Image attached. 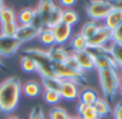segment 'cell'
Instances as JSON below:
<instances>
[{
    "label": "cell",
    "mask_w": 122,
    "mask_h": 119,
    "mask_svg": "<svg viewBox=\"0 0 122 119\" xmlns=\"http://www.w3.org/2000/svg\"><path fill=\"white\" fill-rule=\"evenodd\" d=\"M21 91L28 98H36L41 93V86L36 82L30 81L24 85V87L21 88Z\"/></svg>",
    "instance_id": "cell-19"
},
{
    "label": "cell",
    "mask_w": 122,
    "mask_h": 119,
    "mask_svg": "<svg viewBox=\"0 0 122 119\" xmlns=\"http://www.w3.org/2000/svg\"><path fill=\"white\" fill-rule=\"evenodd\" d=\"M71 46L73 48V52H80L88 49V40L82 34L77 33L72 38Z\"/></svg>",
    "instance_id": "cell-20"
},
{
    "label": "cell",
    "mask_w": 122,
    "mask_h": 119,
    "mask_svg": "<svg viewBox=\"0 0 122 119\" xmlns=\"http://www.w3.org/2000/svg\"><path fill=\"white\" fill-rule=\"evenodd\" d=\"M43 99L48 104H57L61 100V96L59 91H54V90H44L43 92Z\"/></svg>",
    "instance_id": "cell-29"
},
{
    "label": "cell",
    "mask_w": 122,
    "mask_h": 119,
    "mask_svg": "<svg viewBox=\"0 0 122 119\" xmlns=\"http://www.w3.org/2000/svg\"><path fill=\"white\" fill-rule=\"evenodd\" d=\"M99 81L105 100H112L120 87V76L116 70L99 71Z\"/></svg>",
    "instance_id": "cell-2"
},
{
    "label": "cell",
    "mask_w": 122,
    "mask_h": 119,
    "mask_svg": "<svg viewBox=\"0 0 122 119\" xmlns=\"http://www.w3.org/2000/svg\"><path fill=\"white\" fill-rule=\"evenodd\" d=\"M49 119H70V115L62 107H54L49 112Z\"/></svg>",
    "instance_id": "cell-31"
},
{
    "label": "cell",
    "mask_w": 122,
    "mask_h": 119,
    "mask_svg": "<svg viewBox=\"0 0 122 119\" xmlns=\"http://www.w3.org/2000/svg\"><path fill=\"white\" fill-rule=\"evenodd\" d=\"M6 119H20V118H18V117H16V116H11V117H8Z\"/></svg>",
    "instance_id": "cell-44"
},
{
    "label": "cell",
    "mask_w": 122,
    "mask_h": 119,
    "mask_svg": "<svg viewBox=\"0 0 122 119\" xmlns=\"http://www.w3.org/2000/svg\"><path fill=\"white\" fill-rule=\"evenodd\" d=\"M59 93L61 99L66 101H74L76 99H79V84L74 81H61V86L59 89Z\"/></svg>",
    "instance_id": "cell-6"
},
{
    "label": "cell",
    "mask_w": 122,
    "mask_h": 119,
    "mask_svg": "<svg viewBox=\"0 0 122 119\" xmlns=\"http://www.w3.org/2000/svg\"><path fill=\"white\" fill-rule=\"evenodd\" d=\"M86 106H87V104H85V103H82V102L78 103V106H77V114H78V116L81 115V113L84 112V109H86Z\"/></svg>",
    "instance_id": "cell-39"
},
{
    "label": "cell",
    "mask_w": 122,
    "mask_h": 119,
    "mask_svg": "<svg viewBox=\"0 0 122 119\" xmlns=\"http://www.w3.org/2000/svg\"><path fill=\"white\" fill-rule=\"evenodd\" d=\"M100 28V25L97 24V21H89L87 23H85L82 25L81 29H80V34L85 36V38L88 40L89 38L93 36L95 32L97 31V29Z\"/></svg>",
    "instance_id": "cell-22"
},
{
    "label": "cell",
    "mask_w": 122,
    "mask_h": 119,
    "mask_svg": "<svg viewBox=\"0 0 122 119\" xmlns=\"http://www.w3.org/2000/svg\"><path fill=\"white\" fill-rule=\"evenodd\" d=\"M21 94V84L18 77L12 76L0 84V112L11 114L16 109Z\"/></svg>",
    "instance_id": "cell-1"
},
{
    "label": "cell",
    "mask_w": 122,
    "mask_h": 119,
    "mask_svg": "<svg viewBox=\"0 0 122 119\" xmlns=\"http://www.w3.org/2000/svg\"><path fill=\"white\" fill-rule=\"evenodd\" d=\"M109 48H110V56L117 63L118 68L122 69V44L112 42Z\"/></svg>",
    "instance_id": "cell-25"
},
{
    "label": "cell",
    "mask_w": 122,
    "mask_h": 119,
    "mask_svg": "<svg viewBox=\"0 0 122 119\" xmlns=\"http://www.w3.org/2000/svg\"><path fill=\"white\" fill-rule=\"evenodd\" d=\"M73 55L75 56L76 60H77L79 68L82 72H88V71H92L95 69L94 67V59L95 56L92 53L86 49V51H80V52H73Z\"/></svg>",
    "instance_id": "cell-8"
},
{
    "label": "cell",
    "mask_w": 122,
    "mask_h": 119,
    "mask_svg": "<svg viewBox=\"0 0 122 119\" xmlns=\"http://www.w3.org/2000/svg\"><path fill=\"white\" fill-rule=\"evenodd\" d=\"M114 119H122V102H119L118 104L115 106Z\"/></svg>",
    "instance_id": "cell-37"
},
{
    "label": "cell",
    "mask_w": 122,
    "mask_h": 119,
    "mask_svg": "<svg viewBox=\"0 0 122 119\" xmlns=\"http://www.w3.org/2000/svg\"><path fill=\"white\" fill-rule=\"evenodd\" d=\"M94 119H101V118H100V117H97V118H94Z\"/></svg>",
    "instance_id": "cell-47"
},
{
    "label": "cell",
    "mask_w": 122,
    "mask_h": 119,
    "mask_svg": "<svg viewBox=\"0 0 122 119\" xmlns=\"http://www.w3.org/2000/svg\"><path fill=\"white\" fill-rule=\"evenodd\" d=\"M21 43L16 38H10L0 34V56L2 57H11L15 55Z\"/></svg>",
    "instance_id": "cell-7"
},
{
    "label": "cell",
    "mask_w": 122,
    "mask_h": 119,
    "mask_svg": "<svg viewBox=\"0 0 122 119\" xmlns=\"http://www.w3.org/2000/svg\"><path fill=\"white\" fill-rule=\"evenodd\" d=\"M55 3L51 0H43V1H40L38 4V8L36 9V12L39 13V15L42 18V21L44 24V26L46 27L47 23H48V19L51 17V14L53 12V10L55 9Z\"/></svg>",
    "instance_id": "cell-14"
},
{
    "label": "cell",
    "mask_w": 122,
    "mask_h": 119,
    "mask_svg": "<svg viewBox=\"0 0 122 119\" xmlns=\"http://www.w3.org/2000/svg\"><path fill=\"white\" fill-rule=\"evenodd\" d=\"M60 3L64 6H72L76 3V1L75 0H62V1H60Z\"/></svg>",
    "instance_id": "cell-40"
},
{
    "label": "cell",
    "mask_w": 122,
    "mask_h": 119,
    "mask_svg": "<svg viewBox=\"0 0 122 119\" xmlns=\"http://www.w3.org/2000/svg\"><path fill=\"white\" fill-rule=\"evenodd\" d=\"M120 88H122V76L120 77Z\"/></svg>",
    "instance_id": "cell-45"
},
{
    "label": "cell",
    "mask_w": 122,
    "mask_h": 119,
    "mask_svg": "<svg viewBox=\"0 0 122 119\" xmlns=\"http://www.w3.org/2000/svg\"><path fill=\"white\" fill-rule=\"evenodd\" d=\"M33 15H34V10H32L30 8H25L19 11V13L16 15V23L18 24V26L31 25Z\"/></svg>",
    "instance_id": "cell-16"
},
{
    "label": "cell",
    "mask_w": 122,
    "mask_h": 119,
    "mask_svg": "<svg viewBox=\"0 0 122 119\" xmlns=\"http://www.w3.org/2000/svg\"><path fill=\"white\" fill-rule=\"evenodd\" d=\"M3 8H4V3H3V1H1V0H0V11H1Z\"/></svg>",
    "instance_id": "cell-43"
},
{
    "label": "cell",
    "mask_w": 122,
    "mask_h": 119,
    "mask_svg": "<svg viewBox=\"0 0 122 119\" xmlns=\"http://www.w3.org/2000/svg\"><path fill=\"white\" fill-rule=\"evenodd\" d=\"M120 24H122V11L112 9L109 14L104 19V26L109 30H115Z\"/></svg>",
    "instance_id": "cell-15"
},
{
    "label": "cell",
    "mask_w": 122,
    "mask_h": 119,
    "mask_svg": "<svg viewBox=\"0 0 122 119\" xmlns=\"http://www.w3.org/2000/svg\"><path fill=\"white\" fill-rule=\"evenodd\" d=\"M70 119H81L79 116H70Z\"/></svg>",
    "instance_id": "cell-42"
},
{
    "label": "cell",
    "mask_w": 122,
    "mask_h": 119,
    "mask_svg": "<svg viewBox=\"0 0 122 119\" xmlns=\"http://www.w3.org/2000/svg\"><path fill=\"white\" fill-rule=\"evenodd\" d=\"M39 33H40V32L36 29H34L31 25L19 26L15 38L20 43H25V42H28V41L33 40L34 38H36V36H39Z\"/></svg>",
    "instance_id": "cell-12"
},
{
    "label": "cell",
    "mask_w": 122,
    "mask_h": 119,
    "mask_svg": "<svg viewBox=\"0 0 122 119\" xmlns=\"http://www.w3.org/2000/svg\"><path fill=\"white\" fill-rule=\"evenodd\" d=\"M64 63L66 64V66L69 67V68L73 69V70L81 71V70H80V68H79V64H78L77 60H76V58H75V56L73 55V53H72V54H70L69 58H67V59H66V61H65Z\"/></svg>",
    "instance_id": "cell-34"
},
{
    "label": "cell",
    "mask_w": 122,
    "mask_h": 119,
    "mask_svg": "<svg viewBox=\"0 0 122 119\" xmlns=\"http://www.w3.org/2000/svg\"><path fill=\"white\" fill-rule=\"evenodd\" d=\"M79 21V16H78L77 12H75L72 9H66V10L62 11V23L66 24L69 26H74L75 24L78 23Z\"/></svg>",
    "instance_id": "cell-24"
},
{
    "label": "cell",
    "mask_w": 122,
    "mask_h": 119,
    "mask_svg": "<svg viewBox=\"0 0 122 119\" xmlns=\"http://www.w3.org/2000/svg\"><path fill=\"white\" fill-rule=\"evenodd\" d=\"M112 5V9L118 11H122V0H116V1H112L110 2Z\"/></svg>",
    "instance_id": "cell-38"
},
{
    "label": "cell",
    "mask_w": 122,
    "mask_h": 119,
    "mask_svg": "<svg viewBox=\"0 0 122 119\" xmlns=\"http://www.w3.org/2000/svg\"><path fill=\"white\" fill-rule=\"evenodd\" d=\"M20 66L25 72L27 73H32L36 71V63L32 58L28 57V56H23L20 61Z\"/></svg>",
    "instance_id": "cell-30"
},
{
    "label": "cell",
    "mask_w": 122,
    "mask_h": 119,
    "mask_svg": "<svg viewBox=\"0 0 122 119\" xmlns=\"http://www.w3.org/2000/svg\"><path fill=\"white\" fill-rule=\"evenodd\" d=\"M0 70H1V71H4V72H6V71H8V69H6L5 67H4L3 62H2L1 60H0Z\"/></svg>",
    "instance_id": "cell-41"
},
{
    "label": "cell",
    "mask_w": 122,
    "mask_h": 119,
    "mask_svg": "<svg viewBox=\"0 0 122 119\" xmlns=\"http://www.w3.org/2000/svg\"><path fill=\"white\" fill-rule=\"evenodd\" d=\"M94 67L99 71H105V70H116L118 71V66L112 59L110 55H100L95 56L94 59Z\"/></svg>",
    "instance_id": "cell-11"
},
{
    "label": "cell",
    "mask_w": 122,
    "mask_h": 119,
    "mask_svg": "<svg viewBox=\"0 0 122 119\" xmlns=\"http://www.w3.org/2000/svg\"><path fill=\"white\" fill-rule=\"evenodd\" d=\"M79 117H81V119H94L99 117V116H97L93 105H87L86 109H84V112L81 113V115Z\"/></svg>",
    "instance_id": "cell-32"
},
{
    "label": "cell",
    "mask_w": 122,
    "mask_h": 119,
    "mask_svg": "<svg viewBox=\"0 0 122 119\" xmlns=\"http://www.w3.org/2000/svg\"><path fill=\"white\" fill-rule=\"evenodd\" d=\"M16 21V13L10 6H5L0 11V23L6 24V23H15Z\"/></svg>",
    "instance_id": "cell-23"
},
{
    "label": "cell",
    "mask_w": 122,
    "mask_h": 119,
    "mask_svg": "<svg viewBox=\"0 0 122 119\" xmlns=\"http://www.w3.org/2000/svg\"><path fill=\"white\" fill-rule=\"evenodd\" d=\"M112 41L115 43H120V44H122V24H120L115 30H112Z\"/></svg>",
    "instance_id": "cell-36"
},
{
    "label": "cell",
    "mask_w": 122,
    "mask_h": 119,
    "mask_svg": "<svg viewBox=\"0 0 122 119\" xmlns=\"http://www.w3.org/2000/svg\"><path fill=\"white\" fill-rule=\"evenodd\" d=\"M39 40L42 44L46 45V46H54L56 45V42H55V36H54V32H53V29L51 28H43L42 30L40 31L38 36Z\"/></svg>",
    "instance_id": "cell-18"
},
{
    "label": "cell",
    "mask_w": 122,
    "mask_h": 119,
    "mask_svg": "<svg viewBox=\"0 0 122 119\" xmlns=\"http://www.w3.org/2000/svg\"><path fill=\"white\" fill-rule=\"evenodd\" d=\"M87 14L92 21H97L105 19L106 16L109 14L112 10V5L110 1H104V0H95L91 1L87 5Z\"/></svg>",
    "instance_id": "cell-3"
},
{
    "label": "cell",
    "mask_w": 122,
    "mask_h": 119,
    "mask_svg": "<svg viewBox=\"0 0 122 119\" xmlns=\"http://www.w3.org/2000/svg\"><path fill=\"white\" fill-rule=\"evenodd\" d=\"M24 56H28V57L32 58L36 63V68L45 66H51L53 62L49 59L48 53L46 51H43L40 48H27L23 52Z\"/></svg>",
    "instance_id": "cell-9"
},
{
    "label": "cell",
    "mask_w": 122,
    "mask_h": 119,
    "mask_svg": "<svg viewBox=\"0 0 122 119\" xmlns=\"http://www.w3.org/2000/svg\"><path fill=\"white\" fill-rule=\"evenodd\" d=\"M42 84L45 90L59 91L61 86V79L58 77H42Z\"/></svg>",
    "instance_id": "cell-28"
},
{
    "label": "cell",
    "mask_w": 122,
    "mask_h": 119,
    "mask_svg": "<svg viewBox=\"0 0 122 119\" xmlns=\"http://www.w3.org/2000/svg\"><path fill=\"white\" fill-rule=\"evenodd\" d=\"M120 92H121V96H122V88H120Z\"/></svg>",
    "instance_id": "cell-46"
},
{
    "label": "cell",
    "mask_w": 122,
    "mask_h": 119,
    "mask_svg": "<svg viewBox=\"0 0 122 119\" xmlns=\"http://www.w3.org/2000/svg\"><path fill=\"white\" fill-rule=\"evenodd\" d=\"M29 119H45L44 117V113L42 111V107L41 106H34L32 109L31 113H30Z\"/></svg>",
    "instance_id": "cell-35"
},
{
    "label": "cell",
    "mask_w": 122,
    "mask_h": 119,
    "mask_svg": "<svg viewBox=\"0 0 122 119\" xmlns=\"http://www.w3.org/2000/svg\"><path fill=\"white\" fill-rule=\"evenodd\" d=\"M97 99V92L92 88H85L79 93V102H82L87 105H93Z\"/></svg>",
    "instance_id": "cell-17"
},
{
    "label": "cell",
    "mask_w": 122,
    "mask_h": 119,
    "mask_svg": "<svg viewBox=\"0 0 122 119\" xmlns=\"http://www.w3.org/2000/svg\"><path fill=\"white\" fill-rule=\"evenodd\" d=\"M31 26L34 29L38 30L39 32H40L43 28H45L44 24H43V21H42V18H41V16L39 15V13L36 12V10H34V15H33V18H32V21H31Z\"/></svg>",
    "instance_id": "cell-33"
},
{
    "label": "cell",
    "mask_w": 122,
    "mask_h": 119,
    "mask_svg": "<svg viewBox=\"0 0 122 119\" xmlns=\"http://www.w3.org/2000/svg\"><path fill=\"white\" fill-rule=\"evenodd\" d=\"M62 9L60 8V6H55V9L53 10V12H51V17H49L48 19V23H47V28H51V29H53L55 26H57L58 24H60L61 21H62Z\"/></svg>",
    "instance_id": "cell-27"
},
{
    "label": "cell",
    "mask_w": 122,
    "mask_h": 119,
    "mask_svg": "<svg viewBox=\"0 0 122 119\" xmlns=\"http://www.w3.org/2000/svg\"><path fill=\"white\" fill-rule=\"evenodd\" d=\"M18 24L15 23H6L1 24L0 25V31H1V36H10V38H15L16 32L18 30Z\"/></svg>",
    "instance_id": "cell-26"
},
{
    "label": "cell",
    "mask_w": 122,
    "mask_h": 119,
    "mask_svg": "<svg viewBox=\"0 0 122 119\" xmlns=\"http://www.w3.org/2000/svg\"><path fill=\"white\" fill-rule=\"evenodd\" d=\"M112 31L106 28L105 26H100L97 31L93 34L91 38L88 39V48H95V47H102L107 42L112 41Z\"/></svg>",
    "instance_id": "cell-5"
},
{
    "label": "cell",
    "mask_w": 122,
    "mask_h": 119,
    "mask_svg": "<svg viewBox=\"0 0 122 119\" xmlns=\"http://www.w3.org/2000/svg\"><path fill=\"white\" fill-rule=\"evenodd\" d=\"M53 68L56 73V76L61 81L67 79V81L77 82L78 84H82L86 82V73L82 71L73 70L65 63H53Z\"/></svg>",
    "instance_id": "cell-4"
},
{
    "label": "cell",
    "mask_w": 122,
    "mask_h": 119,
    "mask_svg": "<svg viewBox=\"0 0 122 119\" xmlns=\"http://www.w3.org/2000/svg\"><path fill=\"white\" fill-rule=\"evenodd\" d=\"M53 32L55 36L56 45L61 46L70 40L72 36V27L61 21L60 24H58L57 26L53 28Z\"/></svg>",
    "instance_id": "cell-10"
},
{
    "label": "cell",
    "mask_w": 122,
    "mask_h": 119,
    "mask_svg": "<svg viewBox=\"0 0 122 119\" xmlns=\"http://www.w3.org/2000/svg\"><path fill=\"white\" fill-rule=\"evenodd\" d=\"M93 107H94L95 112H97V116H99L100 118L105 117V116H107L108 114H110V112H112V109H110L109 104H108V102L105 99L99 98L95 101L94 104H93Z\"/></svg>",
    "instance_id": "cell-21"
},
{
    "label": "cell",
    "mask_w": 122,
    "mask_h": 119,
    "mask_svg": "<svg viewBox=\"0 0 122 119\" xmlns=\"http://www.w3.org/2000/svg\"><path fill=\"white\" fill-rule=\"evenodd\" d=\"M49 56V59L53 63H64L69 58L70 53H67L66 49L58 45H54L47 51Z\"/></svg>",
    "instance_id": "cell-13"
}]
</instances>
